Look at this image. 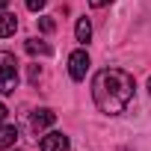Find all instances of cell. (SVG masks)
<instances>
[{"label":"cell","mask_w":151,"mask_h":151,"mask_svg":"<svg viewBox=\"0 0 151 151\" xmlns=\"http://www.w3.org/2000/svg\"><path fill=\"white\" fill-rule=\"evenodd\" d=\"M133 74H127L124 68H104L95 74L92 80V98L95 107L104 116H119L127 110V104L133 101Z\"/></svg>","instance_id":"6da1fadb"},{"label":"cell","mask_w":151,"mask_h":151,"mask_svg":"<svg viewBox=\"0 0 151 151\" xmlns=\"http://www.w3.org/2000/svg\"><path fill=\"white\" fill-rule=\"evenodd\" d=\"M18 89V62L15 53L0 50V95H15Z\"/></svg>","instance_id":"7a4b0ae2"},{"label":"cell","mask_w":151,"mask_h":151,"mask_svg":"<svg viewBox=\"0 0 151 151\" xmlns=\"http://www.w3.org/2000/svg\"><path fill=\"white\" fill-rule=\"evenodd\" d=\"M89 53L80 47V50H74L71 56H68V74H71V80H83L86 77V71H89Z\"/></svg>","instance_id":"3957f363"},{"label":"cell","mask_w":151,"mask_h":151,"mask_svg":"<svg viewBox=\"0 0 151 151\" xmlns=\"http://www.w3.org/2000/svg\"><path fill=\"white\" fill-rule=\"evenodd\" d=\"M42 151H68L71 148V142H68V136L65 133H59V130H50V133H45L42 136V145H39Z\"/></svg>","instance_id":"277c9868"},{"label":"cell","mask_w":151,"mask_h":151,"mask_svg":"<svg viewBox=\"0 0 151 151\" xmlns=\"http://www.w3.org/2000/svg\"><path fill=\"white\" fill-rule=\"evenodd\" d=\"M53 122H56V113H53V110H47V107H42V110H36V113L30 116V127H33L36 133H45Z\"/></svg>","instance_id":"5b68a950"},{"label":"cell","mask_w":151,"mask_h":151,"mask_svg":"<svg viewBox=\"0 0 151 151\" xmlns=\"http://www.w3.org/2000/svg\"><path fill=\"white\" fill-rule=\"evenodd\" d=\"M18 142V127L15 124H0V151H9Z\"/></svg>","instance_id":"8992f818"},{"label":"cell","mask_w":151,"mask_h":151,"mask_svg":"<svg viewBox=\"0 0 151 151\" xmlns=\"http://www.w3.org/2000/svg\"><path fill=\"white\" fill-rule=\"evenodd\" d=\"M15 30H18V18L12 15V12H0V39H9V36H15Z\"/></svg>","instance_id":"52a82bcc"},{"label":"cell","mask_w":151,"mask_h":151,"mask_svg":"<svg viewBox=\"0 0 151 151\" xmlns=\"http://www.w3.org/2000/svg\"><path fill=\"white\" fill-rule=\"evenodd\" d=\"M24 47H27V53H33V56H50V53H53V47H50L47 42H42V39H27Z\"/></svg>","instance_id":"ba28073f"},{"label":"cell","mask_w":151,"mask_h":151,"mask_svg":"<svg viewBox=\"0 0 151 151\" xmlns=\"http://www.w3.org/2000/svg\"><path fill=\"white\" fill-rule=\"evenodd\" d=\"M74 36H77V42H80V45H89V39H92V24H89V18H77Z\"/></svg>","instance_id":"9c48e42d"},{"label":"cell","mask_w":151,"mask_h":151,"mask_svg":"<svg viewBox=\"0 0 151 151\" xmlns=\"http://www.w3.org/2000/svg\"><path fill=\"white\" fill-rule=\"evenodd\" d=\"M39 30H42V33H53V30H56V21L47 18V15H42V18H39Z\"/></svg>","instance_id":"30bf717a"},{"label":"cell","mask_w":151,"mask_h":151,"mask_svg":"<svg viewBox=\"0 0 151 151\" xmlns=\"http://www.w3.org/2000/svg\"><path fill=\"white\" fill-rule=\"evenodd\" d=\"M24 3H27L30 12H42V9L47 6V0H24Z\"/></svg>","instance_id":"8fae6325"},{"label":"cell","mask_w":151,"mask_h":151,"mask_svg":"<svg viewBox=\"0 0 151 151\" xmlns=\"http://www.w3.org/2000/svg\"><path fill=\"white\" fill-rule=\"evenodd\" d=\"M27 77H30V83H36V80L42 77V68H39V65H30V68H27Z\"/></svg>","instance_id":"7c38bea8"},{"label":"cell","mask_w":151,"mask_h":151,"mask_svg":"<svg viewBox=\"0 0 151 151\" xmlns=\"http://www.w3.org/2000/svg\"><path fill=\"white\" fill-rule=\"evenodd\" d=\"M107 3H113V0H89V6H92V9H104Z\"/></svg>","instance_id":"4fadbf2b"},{"label":"cell","mask_w":151,"mask_h":151,"mask_svg":"<svg viewBox=\"0 0 151 151\" xmlns=\"http://www.w3.org/2000/svg\"><path fill=\"white\" fill-rule=\"evenodd\" d=\"M6 116H9V110L3 107V101H0V124H3V122H6Z\"/></svg>","instance_id":"5bb4252c"},{"label":"cell","mask_w":151,"mask_h":151,"mask_svg":"<svg viewBox=\"0 0 151 151\" xmlns=\"http://www.w3.org/2000/svg\"><path fill=\"white\" fill-rule=\"evenodd\" d=\"M6 6H9V0H0V12H3V9H6Z\"/></svg>","instance_id":"9a60e30c"},{"label":"cell","mask_w":151,"mask_h":151,"mask_svg":"<svg viewBox=\"0 0 151 151\" xmlns=\"http://www.w3.org/2000/svg\"><path fill=\"white\" fill-rule=\"evenodd\" d=\"M148 92H151V77H148Z\"/></svg>","instance_id":"2e32d148"},{"label":"cell","mask_w":151,"mask_h":151,"mask_svg":"<svg viewBox=\"0 0 151 151\" xmlns=\"http://www.w3.org/2000/svg\"><path fill=\"white\" fill-rule=\"evenodd\" d=\"M9 151H15V148H9Z\"/></svg>","instance_id":"e0dca14e"}]
</instances>
